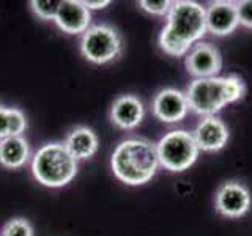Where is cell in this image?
Instances as JSON below:
<instances>
[{"label": "cell", "mask_w": 252, "mask_h": 236, "mask_svg": "<svg viewBox=\"0 0 252 236\" xmlns=\"http://www.w3.org/2000/svg\"><path fill=\"white\" fill-rule=\"evenodd\" d=\"M185 65L188 73L195 79L216 77L222 69V55L211 43H197L188 52Z\"/></svg>", "instance_id": "obj_8"}, {"label": "cell", "mask_w": 252, "mask_h": 236, "mask_svg": "<svg viewBox=\"0 0 252 236\" xmlns=\"http://www.w3.org/2000/svg\"><path fill=\"white\" fill-rule=\"evenodd\" d=\"M27 129V118L21 109L0 104V140L13 136H22Z\"/></svg>", "instance_id": "obj_16"}, {"label": "cell", "mask_w": 252, "mask_h": 236, "mask_svg": "<svg viewBox=\"0 0 252 236\" xmlns=\"http://www.w3.org/2000/svg\"><path fill=\"white\" fill-rule=\"evenodd\" d=\"M145 117V109L142 101L134 94L118 96L110 107V121L117 128L129 131L137 128Z\"/></svg>", "instance_id": "obj_13"}, {"label": "cell", "mask_w": 252, "mask_h": 236, "mask_svg": "<svg viewBox=\"0 0 252 236\" xmlns=\"http://www.w3.org/2000/svg\"><path fill=\"white\" fill-rule=\"evenodd\" d=\"M30 5L38 18L44 21H54L60 6V0H32Z\"/></svg>", "instance_id": "obj_18"}, {"label": "cell", "mask_w": 252, "mask_h": 236, "mask_svg": "<svg viewBox=\"0 0 252 236\" xmlns=\"http://www.w3.org/2000/svg\"><path fill=\"white\" fill-rule=\"evenodd\" d=\"M246 93V85L240 76L194 79L186 88L189 110L203 118L216 117L225 106L240 101Z\"/></svg>", "instance_id": "obj_3"}, {"label": "cell", "mask_w": 252, "mask_h": 236, "mask_svg": "<svg viewBox=\"0 0 252 236\" xmlns=\"http://www.w3.org/2000/svg\"><path fill=\"white\" fill-rule=\"evenodd\" d=\"M30 147L26 137L13 136L0 140V165L5 169L16 170L29 162Z\"/></svg>", "instance_id": "obj_15"}, {"label": "cell", "mask_w": 252, "mask_h": 236, "mask_svg": "<svg viewBox=\"0 0 252 236\" xmlns=\"http://www.w3.org/2000/svg\"><path fill=\"white\" fill-rule=\"evenodd\" d=\"M123 51L122 35L107 24L92 26L81 38V52L94 65H104L120 57Z\"/></svg>", "instance_id": "obj_6"}, {"label": "cell", "mask_w": 252, "mask_h": 236, "mask_svg": "<svg viewBox=\"0 0 252 236\" xmlns=\"http://www.w3.org/2000/svg\"><path fill=\"white\" fill-rule=\"evenodd\" d=\"M54 21L68 35H84L90 29L92 14L81 0H60Z\"/></svg>", "instance_id": "obj_9"}, {"label": "cell", "mask_w": 252, "mask_h": 236, "mask_svg": "<svg viewBox=\"0 0 252 236\" xmlns=\"http://www.w3.org/2000/svg\"><path fill=\"white\" fill-rule=\"evenodd\" d=\"M84 5L89 8V10H102V8H106L110 5L109 0H96V2H93V0H84Z\"/></svg>", "instance_id": "obj_21"}, {"label": "cell", "mask_w": 252, "mask_h": 236, "mask_svg": "<svg viewBox=\"0 0 252 236\" xmlns=\"http://www.w3.org/2000/svg\"><path fill=\"white\" fill-rule=\"evenodd\" d=\"M192 136L200 151L215 153L227 145L228 129L220 118L207 117L195 126Z\"/></svg>", "instance_id": "obj_11"}, {"label": "cell", "mask_w": 252, "mask_h": 236, "mask_svg": "<svg viewBox=\"0 0 252 236\" xmlns=\"http://www.w3.org/2000/svg\"><path fill=\"white\" fill-rule=\"evenodd\" d=\"M236 3V13H238L240 26L252 29V0H241Z\"/></svg>", "instance_id": "obj_20"}, {"label": "cell", "mask_w": 252, "mask_h": 236, "mask_svg": "<svg viewBox=\"0 0 252 236\" xmlns=\"http://www.w3.org/2000/svg\"><path fill=\"white\" fill-rule=\"evenodd\" d=\"M251 192L243 183L227 181L220 184L215 195V206L220 216L228 219L243 217L251 209Z\"/></svg>", "instance_id": "obj_7"}, {"label": "cell", "mask_w": 252, "mask_h": 236, "mask_svg": "<svg viewBox=\"0 0 252 236\" xmlns=\"http://www.w3.org/2000/svg\"><path fill=\"white\" fill-rule=\"evenodd\" d=\"M207 33L205 8L192 0L172 2L167 24L158 38L159 47L172 57L188 54Z\"/></svg>", "instance_id": "obj_1"}, {"label": "cell", "mask_w": 252, "mask_h": 236, "mask_svg": "<svg viewBox=\"0 0 252 236\" xmlns=\"http://www.w3.org/2000/svg\"><path fill=\"white\" fill-rule=\"evenodd\" d=\"M207 16V31L216 36H227L240 26L236 3L227 0H218L210 3L208 10H205Z\"/></svg>", "instance_id": "obj_12"}, {"label": "cell", "mask_w": 252, "mask_h": 236, "mask_svg": "<svg viewBox=\"0 0 252 236\" xmlns=\"http://www.w3.org/2000/svg\"><path fill=\"white\" fill-rule=\"evenodd\" d=\"M153 115L162 123H180L189 112L186 94L177 88H164L153 99Z\"/></svg>", "instance_id": "obj_10"}, {"label": "cell", "mask_w": 252, "mask_h": 236, "mask_svg": "<svg viewBox=\"0 0 252 236\" xmlns=\"http://www.w3.org/2000/svg\"><path fill=\"white\" fill-rule=\"evenodd\" d=\"M63 145L76 161H85L98 151L99 140L93 129L87 126H77L66 136Z\"/></svg>", "instance_id": "obj_14"}, {"label": "cell", "mask_w": 252, "mask_h": 236, "mask_svg": "<svg viewBox=\"0 0 252 236\" xmlns=\"http://www.w3.org/2000/svg\"><path fill=\"white\" fill-rule=\"evenodd\" d=\"M0 236H33V227L27 219L14 217L3 225Z\"/></svg>", "instance_id": "obj_17"}, {"label": "cell", "mask_w": 252, "mask_h": 236, "mask_svg": "<svg viewBox=\"0 0 252 236\" xmlns=\"http://www.w3.org/2000/svg\"><path fill=\"white\" fill-rule=\"evenodd\" d=\"M77 161L69 154L62 142H51L32 157V173L39 184L46 187H63L77 175Z\"/></svg>", "instance_id": "obj_4"}, {"label": "cell", "mask_w": 252, "mask_h": 236, "mask_svg": "<svg viewBox=\"0 0 252 236\" xmlns=\"http://www.w3.org/2000/svg\"><path fill=\"white\" fill-rule=\"evenodd\" d=\"M156 151L161 167L169 172H185L197 161L200 149L192 132L175 129L159 139L156 144Z\"/></svg>", "instance_id": "obj_5"}, {"label": "cell", "mask_w": 252, "mask_h": 236, "mask_svg": "<svg viewBox=\"0 0 252 236\" xmlns=\"http://www.w3.org/2000/svg\"><path fill=\"white\" fill-rule=\"evenodd\" d=\"M110 167L117 179L128 186L148 183L159 169L156 144L144 137L122 140L110 157Z\"/></svg>", "instance_id": "obj_2"}, {"label": "cell", "mask_w": 252, "mask_h": 236, "mask_svg": "<svg viewBox=\"0 0 252 236\" xmlns=\"http://www.w3.org/2000/svg\"><path fill=\"white\" fill-rule=\"evenodd\" d=\"M139 6L144 11L153 14V16H167L170 11L172 2L169 0H159V2H152V0H142L139 2Z\"/></svg>", "instance_id": "obj_19"}]
</instances>
